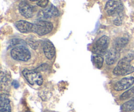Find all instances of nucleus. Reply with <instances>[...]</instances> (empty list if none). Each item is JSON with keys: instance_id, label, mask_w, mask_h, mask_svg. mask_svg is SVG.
<instances>
[{"instance_id": "423d86ee", "label": "nucleus", "mask_w": 134, "mask_h": 112, "mask_svg": "<svg viewBox=\"0 0 134 112\" xmlns=\"http://www.w3.org/2000/svg\"><path fill=\"white\" fill-rule=\"evenodd\" d=\"M109 41L110 39L109 37L106 36V35H103V36L101 37L94 43L92 48L93 52L96 55H101V56L105 55V53L107 52V48H108L109 44Z\"/></svg>"}, {"instance_id": "6ab92c4d", "label": "nucleus", "mask_w": 134, "mask_h": 112, "mask_svg": "<svg viewBox=\"0 0 134 112\" xmlns=\"http://www.w3.org/2000/svg\"><path fill=\"white\" fill-rule=\"evenodd\" d=\"M122 14L117 16V17L114 20V24L115 25H116V26H120V25H121L122 23Z\"/></svg>"}, {"instance_id": "dca6fc26", "label": "nucleus", "mask_w": 134, "mask_h": 112, "mask_svg": "<svg viewBox=\"0 0 134 112\" xmlns=\"http://www.w3.org/2000/svg\"><path fill=\"white\" fill-rule=\"evenodd\" d=\"M93 61H94V64L98 68L100 69L102 68L103 64V58L101 55H96L93 57Z\"/></svg>"}, {"instance_id": "f8f14e48", "label": "nucleus", "mask_w": 134, "mask_h": 112, "mask_svg": "<svg viewBox=\"0 0 134 112\" xmlns=\"http://www.w3.org/2000/svg\"><path fill=\"white\" fill-rule=\"evenodd\" d=\"M16 28L19 31L24 34L32 31L33 24L25 20H19L15 23Z\"/></svg>"}, {"instance_id": "9b49d317", "label": "nucleus", "mask_w": 134, "mask_h": 112, "mask_svg": "<svg viewBox=\"0 0 134 112\" xmlns=\"http://www.w3.org/2000/svg\"><path fill=\"white\" fill-rule=\"evenodd\" d=\"M43 51L46 58L48 60H52L55 56L56 50L54 45L50 41H44L43 43Z\"/></svg>"}, {"instance_id": "f257e3e1", "label": "nucleus", "mask_w": 134, "mask_h": 112, "mask_svg": "<svg viewBox=\"0 0 134 112\" xmlns=\"http://www.w3.org/2000/svg\"><path fill=\"white\" fill-rule=\"evenodd\" d=\"M10 55L13 59L18 61L26 62L31 58L30 51L22 45L14 47L10 51Z\"/></svg>"}, {"instance_id": "f03ea898", "label": "nucleus", "mask_w": 134, "mask_h": 112, "mask_svg": "<svg viewBox=\"0 0 134 112\" xmlns=\"http://www.w3.org/2000/svg\"><path fill=\"white\" fill-rule=\"evenodd\" d=\"M22 74L30 85H37L40 86L43 84V77L37 70H31L25 69L24 70L22 71Z\"/></svg>"}, {"instance_id": "20e7f679", "label": "nucleus", "mask_w": 134, "mask_h": 112, "mask_svg": "<svg viewBox=\"0 0 134 112\" xmlns=\"http://www.w3.org/2000/svg\"><path fill=\"white\" fill-rule=\"evenodd\" d=\"M53 29V24L48 21L39 20L33 24V32L39 35H44L49 34Z\"/></svg>"}, {"instance_id": "1a4fd4ad", "label": "nucleus", "mask_w": 134, "mask_h": 112, "mask_svg": "<svg viewBox=\"0 0 134 112\" xmlns=\"http://www.w3.org/2000/svg\"><path fill=\"white\" fill-rule=\"evenodd\" d=\"M18 9L20 13L26 18H31L34 15V10L32 7L26 1H21L18 5Z\"/></svg>"}, {"instance_id": "6e6552de", "label": "nucleus", "mask_w": 134, "mask_h": 112, "mask_svg": "<svg viewBox=\"0 0 134 112\" xmlns=\"http://www.w3.org/2000/svg\"><path fill=\"white\" fill-rule=\"evenodd\" d=\"M134 83V77H124L121 80L116 83L114 86V89L116 91H121V90H126L131 87Z\"/></svg>"}, {"instance_id": "ddd939ff", "label": "nucleus", "mask_w": 134, "mask_h": 112, "mask_svg": "<svg viewBox=\"0 0 134 112\" xmlns=\"http://www.w3.org/2000/svg\"><path fill=\"white\" fill-rule=\"evenodd\" d=\"M1 112H11L10 100L5 94L1 96Z\"/></svg>"}, {"instance_id": "39448f33", "label": "nucleus", "mask_w": 134, "mask_h": 112, "mask_svg": "<svg viewBox=\"0 0 134 112\" xmlns=\"http://www.w3.org/2000/svg\"><path fill=\"white\" fill-rule=\"evenodd\" d=\"M113 72L114 75L117 76H126L134 72V67L131 66L130 62H128L124 58H122L119 62Z\"/></svg>"}, {"instance_id": "5701e85b", "label": "nucleus", "mask_w": 134, "mask_h": 112, "mask_svg": "<svg viewBox=\"0 0 134 112\" xmlns=\"http://www.w3.org/2000/svg\"><path fill=\"white\" fill-rule=\"evenodd\" d=\"M31 1H39V0H30Z\"/></svg>"}, {"instance_id": "9d476101", "label": "nucleus", "mask_w": 134, "mask_h": 112, "mask_svg": "<svg viewBox=\"0 0 134 112\" xmlns=\"http://www.w3.org/2000/svg\"><path fill=\"white\" fill-rule=\"evenodd\" d=\"M120 55V51L115 49V47L109 50L105 56V61L107 65H113L119 58Z\"/></svg>"}, {"instance_id": "4468645a", "label": "nucleus", "mask_w": 134, "mask_h": 112, "mask_svg": "<svg viewBox=\"0 0 134 112\" xmlns=\"http://www.w3.org/2000/svg\"><path fill=\"white\" fill-rule=\"evenodd\" d=\"M128 39L125 37H122V38H118L116 40L115 43V48L117 50L120 51L121 49L125 47L128 43Z\"/></svg>"}, {"instance_id": "412c9836", "label": "nucleus", "mask_w": 134, "mask_h": 112, "mask_svg": "<svg viewBox=\"0 0 134 112\" xmlns=\"http://www.w3.org/2000/svg\"><path fill=\"white\" fill-rule=\"evenodd\" d=\"M28 44L30 46H31L33 49H37L38 47V43L36 41H28Z\"/></svg>"}, {"instance_id": "2eb2a0df", "label": "nucleus", "mask_w": 134, "mask_h": 112, "mask_svg": "<svg viewBox=\"0 0 134 112\" xmlns=\"http://www.w3.org/2000/svg\"><path fill=\"white\" fill-rule=\"evenodd\" d=\"M122 110L124 112H129L134 110V98L124 103L122 106Z\"/></svg>"}, {"instance_id": "b1692460", "label": "nucleus", "mask_w": 134, "mask_h": 112, "mask_svg": "<svg viewBox=\"0 0 134 112\" xmlns=\"http://www.w3.org/2000/svg\"><path fill=\"white\" fill-rule=\"evenodd\" d=\"M27 112H31V111H27Z\"/></svg>"}, {"instance_id": "7ed1b4c3", "label": "nucleus", "mask_w": 134, "mask_h": 112, "mask_svg": "<svg viewBox=\"0 0 134 112\" xmlns=\"http://www.w3.org/2000/svg\"><path fill=\"white\" fill-rule=\"evenodd\" d=\"M124 10L122 2L121 0H109L106 3L105 10L108 15H120Z\"/></svg>"}, {"instance_id": "a211bd4d", "label": "nucleus", "mask_w": 134, "mask_h": 112, "mask_svg": "<svg viewBox=\"0 0 134 112\" xmlns=\"http://www.w3.org/2000/svg\"><path fill=\"white\" fill-rule=\"evenodd\" d=\"M123 58H124L126 61L128 62H131L134 59V51L130 52L129 53H128L126 56H124Z\"/></svg>"}, {"instance_id": "0eeeda50", "label": "nucleus", "mask_w": 134, "mask_h": 112, "mask_svg": "<svg viewBox=\"0 0 134 112\" xmlns=\"http://www.w3.org/2000/svg\"><path fill=\"white\" fill-rule=\"evenodd\" d=\"M60 15L59 10L54 5H51L41 10L39 13V18L41 19H49L55 18Z\"/></svg>"}, {"instance_id": "aec40b11", "label": "nucleus", "mask_w": 134, "mask_h": 112, "mask_svg": "<svg viewBox=\"0 0 134 112\" xmlns=\"http://www.w3.org/2000/svg\"><path fill=\"white\" fill-rule=\"evenodd\" d=\"M48 0H39L37 3L38 6L41 7L42 8H45L47 7V5H48Z\"/></svg>"}, {"instance_id": "4be33fe9", "label": "nucleus", "mask_w": 134, "mask_h": 112, "mask_svg": "<svg viewBox=\"0 0 134 112\" xmlns=\"http://www.w3.org/2000/svg\"><path fill=\"white\" fill-rule=\"evenodd\" d=\"M13 85H14V87L15 88H18V87H19V85H18V83L17 82H16V83H14L13 84Z\"/></svg>"}, {"instance_id": "393cba45", "label": "nucleus", "mask_w": 134, "mask_h": 112, "mask_svg": "<svg viewBox=\"0 0 134 112\" xmlns=\"http://www.w3.org/2000/svg\"><path fill=\"white\" fill-rule=\"evenodd\" d=\"M133 112H134V111H133Z\"/></svg>"}, {"instance_id": "f3484780", "label": "nucleus", "mask_w": 134, "mask_h": 112, "mask_svg": "<svg viewBox=\"0 0 134 112\" xmlns=\"http://www.w3.org/2000/svg\"><path fill=\"white\" fill-rule=\"evenodd\" d=\"M134 95V87L131 88L129 90H126V92H124L122 94L120 97V99L121 100H125L128 99V98H130L131 97H132Z\"/></svg>"}]
</instances>
